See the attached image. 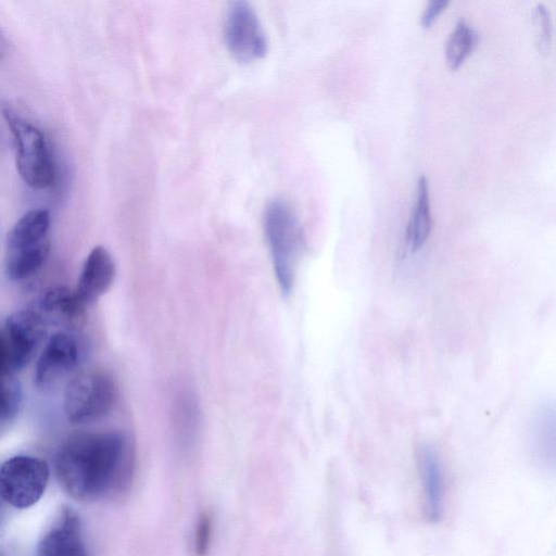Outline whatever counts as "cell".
<instances>
[{
	"label": "cell",
	"instance_id": "obj_10",
	"mask_svg": "<svg viewBox=\"0 0 556 556\" xmlns=\"http://www.w3.org/2000/svg\"><path fill=\"white\" fill-rule=\"evenodd\" d=\"M37 556H89L79 516L64 506L37 548Z\"/></svg>",
	"mask_w": 556,
	"mask_h": 556
},
{
	"label": "cell",
	"instance_id": "obj_23",
	"mask_svg": "<svg viewBox=\"0 0 556 556\" xmlns=\"http://www.w3.org/2000/svg\"><path fill=\"white\" fill-rule=\"evenodd\" d=\"M8 49V40L0 29V60L5 55Z\"/></svg>",
	"mask_w": 556,
	"mask_h": 556
},
{
	"label": "cell",
	"instance_id": "obj_1",
	"mask_svg": "<svg viewBox=\"0 0 556 556\" xmlns=\"http://www.w3.org/2000/svg\"><path fill=\"white\" fill-rule=\"evenodd\" d=\"M54 469L63 490L77 501L116 496L132 481V441L115 430L73 433L59 447Z\"/></svg>",
	"mask_w": 556,
	"mask_h": 556
},
{
	"label": "cell",
	"instance_id": "obj_5",
	"mask_svg": "<svg viewBox=\"0 0 556 556\" xmlns=\"http://www.w3.org/2000/svg\"><path fill=\"white\" fill-rule=\"evenodd\" d=\"M116 399L113 379L100 370L75 375L64 392V410L72 424H86L108 414Z\"/></svg>",
	"mask_w": 556,
	"mask_h": 556
},
{
	"label": "cell",
	"instance_id": "obj_16",
	"mask_svg": "<svg viewBox=\"0 0 556 556\" xmlns=\"http://www.w3.org/2000/svg\"><path fill=\"white\" fill-rule=\"evenodd\" d=\"M478 41L475 28L459 18L445 41V60L451 70L458 68L472 52Z\"/></svg>",
	"mask_w": 556,
	"mask_h": 556
},
{
	"label": "cell",
	"instance_id": "obj_9",
	"mask_svg": "<svg viewBox=\"0 0 556 556\" xmlns=\"http://www.w3.org/2000/svg\"><path fill=\"white\" fill-rule=\"evenodd\" d=\"M78 363V348L75 339L56 332L46 343L35 367L34 382L43 388L56 382Z\"/></svg>",
	"mask_w": 556,
	"mask_h": 556
},
{
	"label": "cell",
	"instance_id": "obj_6",
	"mask_svg": "<svg viewBox=\"0 0 556 556\" xmlns=\"http://www.w3.org/2000/svg\"><path fill=\"white\" fill-rule=\"evenodd\" d=\"M49 473V466L43 459L14 456L0 466V496L16 508L30 507L43 495Z\"/></svg>",
	"mask_w": 556,
	"mask_h": 556
},
{
	"label": "cell",
	"instance_id": "obj_14",
	"mask_svg": "<svg viewBox=\"0 0 556 556\" xmlns=\"http://www.w3.org/2000/svg\"><path fill=\"white\" fill-rule=\"evenodd\" d=\"M431 230L432 216L429 184L426 176H420L416 186V197L412 215L405 232V243L407 249L412 253L419 251L430 237Z\"/></svg>",
	"mask_w": 556,
	"mask_h": 556
},
{
	"label": "cell",
	"instance_id": "obj_11",
	"mask_svg": "<svg viewBox=\"0 0 556 556\" xmlns=\"http://www.w3.org/2000/svg\"><path fill=\"white\" fill-rule=\"evenodd\" d=\"M115 277V265L109 251L94 247L88 254L76 288V293L86 303H91L104 294Z\"/></svg>",
	"mask_w": 556,
	"mask_h": 556
},
{
	"label": "cell",
	"instance_id": "obj_15",
	"mask_svg": "<svg viewBox=\"0 0 556 556\" xmlns=\"http://www.w3.org/2000/svg\"><path fill=\"white\" fill-rule=\"evenodd\" d=\"M200 409L190 392L178 394L174 408V425L179 447L189 452L197 443L200 431Z\"/></svg>",
	"mask_w": 556,
	"mask_h": 556
},
{
	"label": "cell",
	"instance_id": "obj_24",
	"mask_svg": "<svg viewBox=\"0 0 556 556\" xmlns=\"http://www.w3.org/2000/svg\"><path fill=\"white\" fill-rule=\"evenodd\" d=\"M3 500L2 497L0 496V523L1 521L3 520V517H4V505H3Z\"/></svg>",
	"mask_w": 556,
	"mask_h": 556
},
{
	"label": "cell",
	"instance_id": "obj_13",
	"mask_svg": "<svg viewBox=\"0 0 556 556\" xmlns=\"http://www.w3.org/2000/svg\"><path fill=\"white\" fill-rule=\"evenodd\" d=\"M86 305L76 291L55 286L45 291L38 311L46 320L50 317L70 329H80L87 320Z\"/></svg>",
	"mask_w": 556,
	"mask_h": 556
},
{
	"label": "cell",
	"instance_id": "obj_18",
	"mask_svg": "<svg viewBox=\"0 0 556 556\" xmlns=\"http://www.w3.org/2000/svg\"><path fill=\"white\" fill-rule=\"evenodd\" d=\"M21 406V389L12 377L0 380V437L15 421Z\"/></svg>",
	"mask_w": 556,
	"mask_h": 556
},
{
	"label": "cell",
	"instance_id": "obj_12",
	"mask_svg": "<svg viewBox=\"0 0 556 556\" xmlns=\"http://www.w3.org/2000/svg\"><path fill=\"white\" fill-rule=\"evenodd\" d=\"M421 477L424 513L430 522H438L443 514L444 486L440 457L430 445H422L418 453Z\"/></svg>",
	"mask_w": 556,
	"mask_h": 556
},
{
	"label": "cell",
	"instance_id": "obj_17",
	"mask_svg": "<svg viewBox=\"0 0 556 556\" xmlns=\"http://www.w3.org/2000/svg\"><path fill=\"white\" fill-rule=\"evenodd\" d=\"M536 454L543 462L554 464L555 455V409L553 404L543 405L536 413L533 427Z\"/></svg>",
	"mask_w": 556,
	"mask_h": 556
},
{
	"label": "cell",
	"instance_id": "obj_8",
	"mask_svg": "<svg viewBox=\"0 0 556 556\" xmlns=\"http://www.w3.org/2000/svg\"><path fill=\"white\" fill-rule=\"evenodd\" d=\"M2 330L14 374L27 365L45 340L47 320L38 309H21L8 316Z\"/></svg>",
	"mask_w": 556,
	"mask_h": 556
},
{
	"label": "cell",
	"instance_id": "obj_4",
	"mask_svg": "<svg viewBox=\"0 0 556 556\" xmlns=\"http://www.w3.org/2000/svg\"><path fill=\"white\" fill-rule=\"evenodd\" d=\"M3 117L13 138L15 164L21 178L36 190L51 187L55 170L45 134L36 124L12 109H4Z\"/></svg>",
	"mask_w": 556,
	"mask_h": 556
},
{
	"label": "cell",
	"instance_id": "obj_2",
	"mask_svg": "<svg viewBox=\"0 0 556 556\" xmlns=\"http://www.w3.org/2000/svg\"><path fill=\"white\" fill-rule=\"evenodd\" d=\"M264 231L278 285L288 293L292 290L304 248L303 229L289 202L275 199L268 203L264 212Z\"/></svg>",
	"mask_w": 556,
	"mask_h": 556
},
{
	"label": "cell",
	"instance_id": "obj_20",
	"mask_svg": "<svg viewBox=\"0 0 556 556\" xmlns=\"http://www.w3.org/2000/svg\"><path fill=\"white\" fill-rule=\"evenodd\" d=\"M214 522L208 513H202L193 532L192 547L197 556H206L211 549Z\"/></svg>",
	"mask_w": 556,
	"mask_h": 556
},
{
	"label": "cell",
	"instance_id": "obj_3",
	"mask_svg": "<svg viewBox=\"0 0 556 556\" xmlns=\"http://www.w3.org/2000/svg\"><path fill=\"white\" fill-rule=\"evenodd\" d=\"M50 214L43 208L25 213L8 233L4 268L11 280L34 275L50 251Z\"/></svg>",
	"mask_w": 556,
	"mask_h": 556
},
{
	"label": "cell",
	"instance_id": "obj_21",
	"mask_svg": "<svg viewBox=\"0 0 556 556\" xmlns=\"http://www.w3.org/2000/svg\"><path fill=\"white\" fill-rule=\"evenodd\" d=\"M447 4L448 0H430L421 12L420 25L424 28L430 27Z\"/></svg>",
	"mask_w": 556,
	"mask_h": 556
},
{
	"label": "cell",
	"instance_id": "obj_7",
	"mask_svg": "<svg viewBox=\"0 0 556 556\" xmlns=\"http://www.w3.org/2000/svg\"><path fill=\"white\" fill-rule=\"evenodd\" d=\"M224 37L229 52L241 62L263 58L268 41L252 5L247 1L229 3L224 23Z\"/></svg>",
	"mask_w": 556,
	"mask_h": 556
},
{
	"label": "cell",
	"instance_id": "obj_22",
	"mask_svg": "<svg viewBox=\"0 0 556 556\" xmlns=\"http://www.w3.org/2000/svg\"><path fill=\"white\" fill-rule=\"evenodd\" d=\"M13 372L10 366L9 350L3 330H0V380L12 377Z\"/></svg>",
	"mask_w": 556,
	"mask_h": 556
},
{
	"label": "cell",
	"instance_id": "obj_19",
	"mask_svg": "<svg viewBox=\"0 0 556 556\" xmlns=\"http://www.w3.org/2000/svg\"><path fill=\"white\" fill-rule=\"evenodd\" d=\"M532 22L538 50L542 54H548L553 40V22L551 12L545 4H535L532 12Z\"/></svg>",
	"mask_w": 556,
	"mask_h": 556
}]
</instances>
